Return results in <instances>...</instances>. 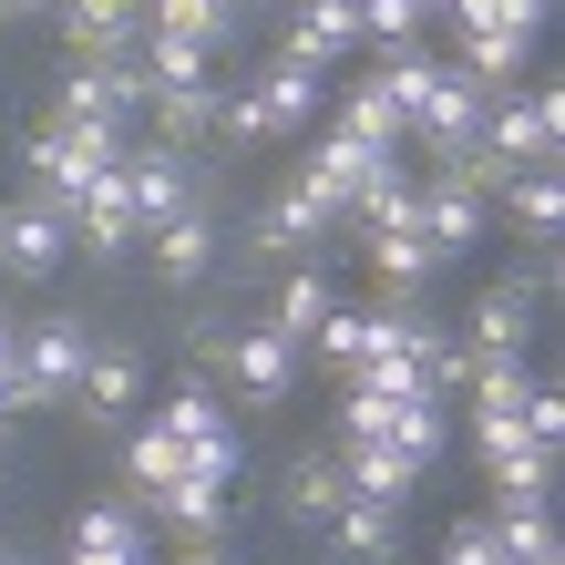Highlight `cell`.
I'll use <instances>...</instances> for the list:
<instances>
[{
    "instance_id": "cell-35",
    "label": "cell",
    "mask_w": 565,
    "mask_h": 565,
    "mask_svg": "<svg viewBox=\"0 0 565 565\" xmlns=\"http://www.w3.org/2000/svg\"><path fill=\"white\" fill-rule=\"evenodd\" d=\"M391 412H402V402H360V391H340V443H381Z\"/></svg>"
},
{
    "instance_id": "cell-4",
    "label": "cell",
    "mask_w": 565,
    "mask_h": 565,
    "mask_svg": "<svg viewBox=\"0 0 565 565\" xmlns=\"http://www.w3.org/2000/svg\"><path fill=\"white\" fill-rule=\"evenodd\" d=\"M360 52V0H288V42L278 62H298V73H340V62Z\"/></svg>"
},
{
    "instance_id": "cell-3",
    "label": "cell",
    "mask_w": 565,
    "mask_h": 565,
    "mask_svg": "<svg viewBox=\"0 0 565 565\" xmlns=\"http://www.w3.org/2000/svg\"><path fill=\"white\" fill-rule=\"evenodd\" d=\"M11 360H21V402H73L83 371H93V329L83 319H42Z\"/></svg>"
},
{
    "instance_id": "cell-25",
    "label": "cell",
    "mask_w": 565,
    "mask_h": 565,
    "mask_svg": "<svg viewBox=\"0 0 565 565\" xmlns=\"http://www.w3.org/2000/svg\"><path fill=\"white\" fill-rule=\"evenodd\" d=\"M340 504H350L340 452H329V443H319V452H298V462H288V514H298V524H329Z\"/></svg>"
},
{
    "instance_id": "cell-20",
    "label": "cell",
    "mask_w": 565,
    "mask_h": 565,
    "mask_svg": "<svg viewBox=\"0 0 565 565\" xmlns=\"http://www.w3.org/2000/svg\"><path fill=\"white\" fill-rule=\"evenodd\" d=\"M206 268H216V216L206 206H185L175 226H154V278L164 288H195Z\"/></svg>"
},
{
    "instance_id": "cell-41",
    "label": "cell",
    "mask_w": 565,
    "mask_h": 565,
    "mask_svg": "<svg viewBox=\"0 0 565 565\" xmlns=\"http://www.w3.org/2000/svg\"><path fill=\"white\" fill-rule=\"evenodd\" d=\"M0 21H11V0H0Z\"/></svg>"
},
{
    "instance_id": "cell-31",
    "label": "cell",
    "mask_w": 565,
    "mask_h": 565,
    "mask_svg": "<svg viewBox=\"0 0 565 565\" xmlns=\"http://www.w3.org/2000/svg\"><path fill=\"white\" fill-rule=\"evenodd\" d=\"M164 524H175L185 545H216V524H226V493L216 483H164V504H154Z\"/></svg>"
},
{
    "instance_id": "cell-1",
    "label": "cell",
    "mask_w": 565,
    "mask_h": 565,
    "mask_svg": "<svg viewBox=\"0 0 565 565\" xmlns=\"http://www.w3.org/2000/svg\"><path fill=\"white\" fill-rule=\"evenodd\" d=\"M319 73H298V62H268L237 104H216V135L206 145H288V135H309L319 124Z\"/></svg>"
},
{
    "instance_id": "cell-8",
    "label": "cell",
    "mask_w": 565,
    "mask_h": 565,
    "mask_svg": "<svg viewBox=\"0 0 565 565\" xmlns=\"http://www.w3.org/2000/svg\"><path fill=\"white\" fill-rule=\"evenodd\" d=\"M124 195H135V226L154 237V226H175L185 206H195V185H185V164H175V145H124Z\"/></svg>"
},
{
    "instance_id": "cell-14",
    "label": "cell",
    "mask_w": 565,
    "mask_h": 565,
    "mask_svg": "<svg viewBox=\"0 0 565 565\" xmlns=\"http://www.w3.org/2000/svg\"><path fill=\"white\" fill-rule=\"evenodd\" d=\"M329 555L340 565H402V504H350L329 514Z\"/></svg>"
},
{
    "instance_id": "cell-24",
    "label": "cell",
    "mask_w": 565,
    "mask_h": 565,
    "mask_svg": "<svg viewBox=\"0 0 565 565\" xmlns=\"http://www.w3.org/2000/svg\"><path fill=\"white\" fill-rule=\"evenodd\" d=\"M483 473H493V514H524V504H545V493H555V452L514 443V452H493Z\"/></svg>"
},
{
    "instance_id": "cell-21",
    "label": "cell",
    "mask_w": 565,
    "mask_h": 565,
    "mask_svg": "<svg viewBox=\"0 0 565 565\" xmlns=\"http://www.w3.org/2000/svg\"><path fill=\"white\" fill-rule=\"evenodd\" d=\"M371 83L391 93V104H402V124H422V104L452 83V62L431 52V42H402V52H381V73H371Z\"/></svg>"
},
{
    "instance_id": "cell-23",
    "label": "cell",
    "mask_w": 565,
    "mask_h": 565,
    "mask_svg": "<svg viewBox=\"0 0 565 565\" xmlns=\"http://www.w3.org/2000/svg\"><path fill=\"white\" fill-rule=\"evenodd\" d=\"M493 206L514 216V237L524 247H555V216H565V185H555V164H524V175L493 195Z\"/></svg>"
},
{
    "instance_id": "cell-36",
    "label": "cell",
    "mask_w": 565,
    "mask_h": 565,
    "mask_svg": "<svg viewBox=\"0 0 565 565\" xmlns=\"http://www.w3.org/2000/svg\"><path fill=\"white\" fill-rule=\"evenodd\" d=\"M443 565H504V555H493V524H483V514H462V524H452V545H443Z\"/></svg>"
},
{
    "instance_id": "cell-30",
    "label": "cell",
    "mask_w": 565,
    "mask_h": 565,
    "mask_svg": "<svg viewBox=\"0 0 565 565\" xmlns=\"http://www.w3.org/2000/svg\"><path fill=\"white\" fill-rule=\"evenodd\" d=\"M371 268H381V288H391V298H412L431 268H443V257H431L422 226H402V237H371Z\"/></svg>"
},
{
    "instance_id": "cell-16",
    "label": "cell",
    "mask_w": 565,
    "mask_h": 565,
    "mask_svg": "<svg viewBox=\"0 0 565 565\" xmlns=\"http://www.w3.org/2000/svg\"><path fill=\"white\" fill-rule=\"evenodd\" d=\"M226 360H237V391H247L257 412L298 391V350L278 340V329H237V340H226Z\"/></svg>"
},
{
    "instance_id": "cell-22",
    "label": "cell",
    "mask_w": 565,
    "mask_h": 565,
    "mask_svg": "<svg viewBox=\"0 0 565 565\" xmlns=\"http://www.w3.org/2000/svg\"><path fill=\"white\" fill-rule=\"evenodd\" d=\"M247 11H226V0H145V31H164V42H195V52H226L237 42Z\"/></svg>"
},
{
    "instance_id": "cell-29",
    "label": "cell",
    "mask_w": 565,
    "mask_h": 565,
    "mask_svg": "<svg viewBox=\"0 0 565 565\" xmlns=\"http://www.w3.org/2000/svg\"><path fill=\"white\" fill-rule=\"evenodd\" d=\"M124 483H135L145 504H164V483H185V452H175V443H164V431L145 422L135 443H124Z\"/></svg>"
},
{
    "instance_id": "cell-10",
    "label": "cell",
    "mask_w": 565,
    "mask_h": 565,
    "mask_svg": "<svg viewBox=\"0 0 565 565\" xmlns=\"http://www.w3.org/2000/svg\"><path fill=\"white\" fill-rule=\"evenodd\" d=\"M319 237H340V216H329V206H319V195L298 185V175H288V185L268 195V206H257V226H247V247H257V257H309Z\"/></svg>"
},
{
    "instance_id": "cell-28",
    "label": "cell",
    "mask_w": 565,
    "mask_h": 565,
    "mask_svg": "<svg viewBox=\"0 0 565 565\" xmlns=\"http://www.w3.org/2000/svg\"><path fill=\"white\" fill-rule=\"evenodd\" d=\"M154 431H164L175 452H195V443H216V431H226V412H216V391H206V381H185L175 402L154 412Z\"/></svg>"
},
{
    "instance_id": "cell-34",
    "label": "cell",
    "mask_w": 565,
    "mask_h": 565,
    "mask_svg": "<svg viewBox=\"0 0 565 565\" xmlns=\"http://www.w3.org/2000/svg\"><path fill=\"white\" fill-rule=\"evenodd\" d=\"M381 443H391V452H412L422 473H431V462H443V402H402V412H391V431H381Z\"/></svg>"
},
{
    "instance_id": "cell-27",
    "label": "cell",
    "mask_w": 565,
    "mask_h": 565,
    "mask_svg": "<svg viewBox=\"0 0 565 565\" xmlns=\"http://www.w3.org/2000/svg\"><path fill=\"white\" fill-rule=\"evenodd\" d=\"M483 524H493V555H504V565H565L545 504H524V514H483Z\"/></svg>"
},
{
    "instance_id": "cell-5",
    "label": "cell",
    "mask_w": 565,
    "mask_h": 565,
    "mask_svg": "<svg viewBox=\"0 0 565 565\" xmlns=\"http://www.w3.org/2000/svg\"><path fill=\"white\" fill-rule=\"evenodd\" d=\"M483 226H493V195L462 185L452 164H422V237H431V257H462Z\"/></svg>"
},
{
    "instance_id": "cell-15",
    "label": "cell",
    "mask_w": 565,
    "mask_h": 565,
    "mask_svg": "<svg viewBox=\"0 0 565 565\" xmlns=\"http://www.w3.org/2000/svg\"><path fill=\"white\" fill-rule=\"evenodd\" d=\"M62 565H145V524H135V504H83V514H73V545H62Z\"/></svg>"
},
{
    "instance_id": "cell-37",
    "label": "cell",
    "mask_w": 565,
    "mask_h": 565,
    "mask_svg": "<svg viewBox=\"0 0 565 565\" xmlns=\"http://www.w3.org/2000/svg\"><path fill=\"white\" fill-rule=\"evenodd\" d=\"M11 350H21V340H11V309H0V360H11Z\"/></svg>"
},
{
    "instance_id": "cell-9",
    "label": "cell",
    "mask_w": 565,
    "mask_h": 565,
    "mask_svg": "<svg viewBox=\"0 0 565 565\" xmlns=\"http://www.w3.org/2000/svg\"><path fill=\"white\" fill-rule=\"evenodd\" d=\"M524 340H535V288L493 278L473 298V319H462V350H473V360H524Z\"/></svg>"
},
{
    "instance_id": "cell-2",
    "label": "cell",
    "mask_w": 565,
    "mask_h": 565,
    "mask_svg": "<svg viewBox=\"0 0 565 565\" xmlns=\"http://www.w3.org/2000/svg\"><path fill=\"white\" fill-rule=\"evenodd\" d=\"M124 145H135V135H114V124H42V135L21 145V175H31L42 206H73L93 175H114V164H124Z\"/></svg>"
},
{
    "instance_id": "cell-39",
    "label": "cell",
    "mask_w": 565,
    "mask_h": 565,
    "mask_svg": "<svg viewBox=\"0 0 565 565\" xmlns=\"http://www.w3.org/2000/svg\"><path fill=\"white\" fill-rule=\"evenodd\" d=\"M11 11H62V0H11Z\"/></svg>"
},
{
    "instance_id": "cell-13",
    "label": "cell",
    "mask_w": 565,
    "mask_h": 565,
    "mask_svg": "<svg viewBox=\"0 0 565 565\" xmlns=\"http://www.w3.org/2000/svg\"><path fill=\"white\" fill-rule=\"evenodd\" d=\"M340 483L360 493V504H412L431 473H422L412 452H391V443H340Z\"/></svg>"
},
{
    "instance_id": "cell-40",
    "label": "cell",
    "mask_w": 565,
    "mask_h": 565,
    "mask_svg": "<svg viewBox=\"0 0 565 565\" xmlns=\"http://www.w3.org/2000/svg\"><path fill=\"white\" fill-rule=\"evenodd\" d=\"M0 565H31V555H21V545H0Z\"/></svg>"
},
{
    "instance_id": "cell-17",
    "label": "cell",
    "mask_w": 565,
    "mask_h": 565,
    "mask_svg": "<svg viewBox=\"0 0 565 565\" xmlns=\"http://www.w3.org/2000/svg\"><path fill=\"white\" fill-rule=\"evenodd\" d=\"M329 135H350V145H371V154H412V124H402V104H391L371 73L340 93V124H329Z\"/></svg>"
},
{
    "instance_id": "cell-6",
    "label": "cell",
    "mask_w": 565,
    "mask_h": 565,
    "mask_svg": "<svg viewBox=\"0 0 565 565\" xmlns=\"http://www.w3.org/2000/svg\"><path fill=\"white\" fill-rule=\"evenodd\" d=\"M62 257H73V216H62V206H42V195L0 206V268H11V278H52Z\"/></svg>"
},
{
    "instance_id": "cell-38",
    "label": "cell",
    "mask_w": 565,
    "mask_h": 565,
    "mask_svg": "<svg viewBox=\"0 0 565 565\" xmlns=\"http://www.w3.org/2000/svg\"><path fill=\"white\" fill-rule=\"evenodd\" d=\"M185 565H226V555H216V545H195V555H185Z\"/></svg>"
},
{
    "instance_id": "cell-11",
    "label": "cell",
    "mask_w": 565,
    "mask_h": 565,
    "mask_svg": "<svg viewBox=\"0 0 565 565\" xmlns=\"http://www.w3.org/2000/svg\"><path fill=\"white\" fill-rule=\"evenodd\" d=\"M62 216H73V247H93V257H124V247L145 237V226H135V195H124V164H114V175H93Z\"/></svg>"
},
{
    "instance_id": "cell-26",
    "label": "cell",
    "mask_w": 565,
    "mask_h": 565,
    "mask_svg": "<svg viewBox=\"0 0 565 565\" xmlns=\"http://www.w3.org/2000/svg\"><path fill=\"white\" fill-rule=\"evenodd\" d=\"M135 391H145L135 350H93V371H83V391H73V402H83L93 422H124V412H135Z\"/></svg>"
},
{
    "instance_id": "cell-42",
    "label": "cell",
    "mask_w": 565,
    "mask_h": 565,
    "mask_svg": "<svg viewBox=\"0 0 565 565\" xmlns=\"http://www.w3.org/2000/svg\"><path fill=\"white\" fill-rule=\"evenodd\" d=\"M226 11H247V0H226Z\"/></svg>"
},
{
    "instance_id": "cell-33",
    "label": "cell",
    "mask_w": 565,
    "mask_h": 565,
    "mask_svg": "<svg viewBox=\"0 0 565 565\" xmlns=\"http://www.w3.org/2000/svg\"><path fill=\"white\" fill-rule=\"evenodd\" d=\"M309 350H319L329 371L350 381V371H360V350H371V309H350V298H340V309H329V319L309 329Z\"/></svg>"
},
{
    "instance_id": "cell-12",
    "label": "cell",
    "mask_w": 565,
    "mask_h": 565,
    "mask_svg": "<svg viewBox=\"0 0 565 565\" xmlns=\"http://www.w3.org/2000/svg\"><path fill=\"white\" fill-rule=\"evenodd\" d=\"M524 52H535V31H462L452 42V83H473L483 104H504L524 83Z\"/></svg>"
},
{
    "instance_id": "cell-32",
    "label": "cell",
    "mask_w": 565,
    "mask_h": 565,
    "mask_svg": "<svg viewBox=\"0 0 565 565\" xmlns=\"http://www.w3.org/2000/svg\"><path fill=\"white\" fill-rule=\"evenodd\" d=\"M360 42H371V52L431 42V11H422V0H360Z\"/></svg>"
},
{
    "instance_id": "cell-18",
    "label": "cell",
    "mask_w": 565,
    "mask_h": 565,
    "mask_svg": "<svg viewBox=\"0 0 565 565\" xmlns=\"http://www.w3.org/2000/svg\"><path fill=\"white\" fill-rule=\"evenodd\" d=\"M145 124H154V145H206L216 135V73L206 83H154V104H145Z\"/></svg>"
},
{
    "instance_id": "cell-7",
    "label": "cell",
    "mask_w": 565,
    "mask_h": 565,
    "mask_svg": "<svg viewBox=\"0 0 565 565\" xmlns=\"http://www.w3.org/2000/svg\"><path fill=\"white\" fill-rule=\"evenodd\" d=\"M381 164H391V154H371V145H350V135H329V124H319L309 154H298V185H309L329 216H350V206H360V185H371Z\"/></svg>"
},
{
    "instance_id": "cell-19",
    "label": "cell",
    "mask_w": 565,
    "mask_h": 565,
    "mask_svg": "<svg viewBox=\"0 0 565 565\" xmlns=\"http://www.w3.org/2000/svg\"><path fill=\"white\" fill-rule=\"evenodd\" d=\"M329 309H340V278H329V268H288V288L268 298V319H257V329H278L288 350H309V329H319Z\"/></svg>"
}]
</instances>
